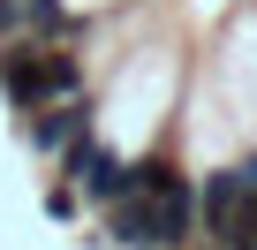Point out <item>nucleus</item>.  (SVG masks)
I'll return each instance as SVG.
<instances>
[{"label":"nucleus","mask_w":257,"mask_h":250,"mask_svg":"<svg viewBox=\"0 0 257 250\" xmlns=\"http://www.w3.org/2000/svg\"><path fill=\"white\" fill-rule=\"evenodd\" d=\"M0 91H8V106H16V114L68 106V99H83V61H76L68 46L8 38V46H0Z\"/></svg>","instance_id":"obj_1"},{"label":"nucleus","mask_w":257,"mask_h":250,"mask_svg":"<svg viewBox=\"0 0 257 250\" xmlns=\"http://www.w3.org/2000/svg\"><path fill=\"white\" fill-rule=\"evenodd\" d=\"M197 235L212 250H249L257 242V190L242 182V167L197 175Z\"/></svg>","instance_id":"obj_2"},{"label":"nucleus","mask_w":257,"mask_h":250,"mask_svg":"<svg viewBox=\"0 0 257 250\" xmlns=\"http://www.w3.org/2000/svg\"><path fill=\"white\" fill-rule=\"evenodd\" d=\"M91 114H98L91 99H68V106H38V114H23V144H31L46 167H53V159H61V152H68L83 129H91Z\"/></svg>","instance_id":"obj_3"},{"label":"nucleus","mask_w":257,"mask_h":250,"mask_svg":"<svg viewBox=\"0 0 257 250\" xmlns=\"http://www.w3.org/2000/svg\"><path fill=\"white\" fill-rule=\"evenodd\" d=\"M46 212H53V220H76V212H83V190H76V182H53V190H46Z\"/></svg>","instance_id":"obj_4"},{"label":"nucleus","mask_w":257,"mask_h":250,"mask_svg":"<svg viewBox=\"0 0 257 250\" xmlns=\"http://www.w3.org/2000/svg\"><path fill=\"white\" fill-rule=\"evenodd\" d=\"M23 38V0H0V46Z\"/></svg>","instance_id":"obj_5"},{"label":"nucleus","mask_w":257,"mask_h":250,"mask_svg":"<svg viewBox=\"0 0 257 250\" xmlns=\"http://www.w3.org/2000/svg\"><path fill=\"white\" fill-rule=\"evenodd\" d=\"M234 167H242V182H249V190H257V152H242V159H234Z\"/></svg>","instance_id":"obj_6"}]
</instances>
